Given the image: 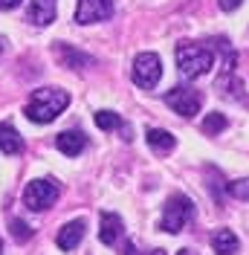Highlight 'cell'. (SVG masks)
Masks as SVG:
<instances>
[{"label": "cell", "mask_w": 249, "mask_h": 255, "mask_svg": "<svg viewBox=\"0 0 249 255\" xmlns=\"http://www.w3.org/2000/svg\"><path fill=\"white\" fill-rule=\"evenodd\" d=\"M113 15V0H78L76 6V23H99Z\"/></svg>", "instance_id": "7"}, {"label": "cell", "mask_w": 249, "mask_h": 255, "mask_svg": "<svg viewBox=\"0 0 249 255\" xmlns=\"http://www.w3.org/2000/svg\"><path fill=\"white\" fill-rule=\"evenodd\" d=\"M226 125H229V119H226L223 113H209V116L203 119V133H220Z\"/></svg>", "instance_id": "17"}, {"label": "cell", "mask_w": 249, "mask_h": 255, "mask_svg": "<svg viewBox=\"0 0 249 255\" xmlns=\"http://www.w3.org/2000/svg\"><path fill=\"white\" fill-rule=\"evenodd\" d=\"M194 215V203L188 200L186 194H174L171 200L165 203V212H162V221H159V229L162 232H171L177 235L183 226L188 223V218Z\"/></svg>", "instance_id": "3"}, {"label": "cell", "mask_w": 249, "mask_h": 255, "mask_svg": "<svg viewBox=\"0 0 249 255\" xmlns=\"http://www.w3.org/2000/svg\"><path fill=\"white\" fill-rule=\"evenodd\" d=\"M218 3H220V9H223V12H235L244 0H218Z\"/></svg>", "instance_id": "20"}, {"label": "cell", "mask_w": 249, "mask_h": 255, "mask_svg": "<svg viewBox=\"0 0 249 255\" xmlns=\"http://www.w3.org/2000/svg\"><path fill=\"white\" fill-rule=\"evenodd\" d=\"M67 105H70V93L67 90H61V87H41V90L32 93L29 105H26V116L32 122H38V125H47V122H52L55 116H61L67 111Z\"/></svg>", "instance_id": "1"}, {"label": "cell", "mask_w": 249, "mask_h": 255, "mask_svg": "<svg viewBox=\"0 0 249 255\" xmlns=\"http://www.w3.org/2000/svg\"><path fill=\"white\" fill-rule=\"evenodd\" d=\"M238 238H235V232H229V229H220L218 235L212 238V250H215V255H235L238 253Z\"/></svg>", "instance_id": "15"}, {"label": "cell", "mask_w": 249, "mask_h": 255, "mask_svg": "<svg viewBox=\"0 0 249 255\" xmlns=\"http://www.w3.org/2000/svg\"><path fill=\"white\" fill-rule=\"evenodd\" d=\"M9 229H12V235H15V241H20V244H26V241L32 238V226H29L26 221H20V218H15Z\"/></svg>", "instance_id": "18"}, {"label": "cell", "mask_w": 249, "mask_h": 255, "mask_svg": "<svg viewBox=\"0 0 249 255\" xmlns=\"http://www.w3.org/2000/svg\"><path fill=\"white\" fill-rule=\"evenodd\" d=\"M55 145H58V151H61V154L76 157V154H81V151L87 148V136H84L81 130H64V133L55 136Z\"/></svg>", "instance_id": "10"}, {"label": "cell", "mask_w": 249, "mask_h": 255, "mask_svg": "<svg viewBox=\"0 0 249 255\" xmlns=\"http://www.w3.org/2000/svg\"><path fill=\"white\" fill-rule=\"evenodd\" d=\"M0 255H3V244H0Z\"/></svg>", "instance_id": "25"}, {"label": "cell", "mask_w": 249, "mask_h": 255, "mask_svg": "<svg viewBox=\"0 0 249 255\" xmlns=\"http://www.w3.org/2000/svg\"><path fill=\"white\" fill-rule=\"evenodd\" d=\"M148 145L154 148V151H159V154H165V151H171L174 145H177V139H174V133H168V130H162V128H148Z\"/></svg>", "instance_id": "14"}, {"label": "cell", "mask_w": 249, "mask_h": 255, "mask_svg": "<svg viewBox=\"0 0 249 255\" xmlns=\"http://www.w3.org/2000/svg\"><path fill=\"white\" fill-rule=\"evenodd\" d=\"M122 218L119 215H113V212H105L102 215V229H99V241L102 244H108V247H113L116 241L122 238Z\"/></svg>", "instance_id": "11"}, {"label": "cell", "mask_w": 249, "mask_h": 255, "mask_svg": "<svg viewBox=\"0 0 249 255\" xmlns=\"http://www.w3.org/2000/svg\"><path fill=\"white\" fill-rule=\"evenodd\" d=\"M55 55H58V61H61L64 67H70V70H81V64H93L90 55L73 49L70 44H58V47H55Z\"/></svg>", "instance_id": "13"}, {"label": "cell", "mask_w": 249, "mask_h": 255, "mask_svg": "<svg viewBox=\"0 0 249 255\" xmlns=\"http://www.w3.org/2000/svg\"><path fill=\"white\" fill-rule=\"evenodd\" d=\"M23 0H0V12H9V9H15V6H20Z\"/></svg>", "instance_id": "21"}, {"label": "cell", "mask_w": 249, "mask_h": 255, "mask_svg": "<svg viewBox=\"0 0 249 255\" xmlns=\"http://www.w3.org/2000/svg\"><path fill=\"white\" fill-rule=\"evenodd\" d=\"M162 79V61L156 52H139L133 58V81L145 87V90H154Z\"/></svg>", "instance_id": "5"}, {"label": "cell", "mask_w": 249, "mask_h": 255, "mask_svg": "<svg viewBox=\"0 0 249 255\" xmlns=\"http://www.w3.org/2000/svg\"><path fill=\"white\" fill-rule=\"evenodd\" d=\"M26 20L35 23V26H49L55 20V0H32Z\"/></svg>", "instance_id": "9"}, {"label": "cell", "mask_w": 249, "mask_h": 255, "mask_svg": "<svg viewBox=\"0 0 249 255\" xmlns=\"http://www.w3.org/2000/svg\"><path fill=\"white\" fill-rule=\"evenodd\" d=\"M229 194H232L235 200H249V177L247 180H235V183H229Z\"/></svg>", "instance_id": "19"}, {"label": "cell", "mask_w": 249, "mask_h": 255, "mask_svg": "<svg viewBox=\"0 0 249 255\" xmlns=\"http://www.w3.org/2000/svg\"><path fill=\"white\" fill-rule=\"evenodd\" d=\"M58 200V183L52 180H32L23 189V203L29 212H44Z\"/></svg>", "instance_id": "4"}, {"label": "cell", "mask_w": 249, "mask_h": 255, "mask_svg": "<svg viewBox=\"0 0 249 255\" xmlns=\"http://www.w3.org/2000/svg\"><path fill=\"white\" fill-rule=\"evenodd\" d=\"M165 105L171 108L174 113H180V116H197L203 108V93L200 90H194V87H171L168 93H165Z\"/></svg>", "instance_id": "6"}, {"label": "cell", "mask_w": 249, "mask_h": 255, "mask_svg": "<svg viewBox=\"0 0 249 255\" xmlns=\"http://www.w3.org/2000/svg\"><path fill=\"white\" fill-rule=\"evenodd\" d=\"M0 151H3L6 157H17V154L23 151L20 133H17L12 125H3V122H0Z\"/></svg>", "instance_id": "12"}, {"label": "cell", "mask_w": 249, "mask_h": 255, "mask_svg": "<svg viewBox=\"0 0 249 255\" xmlns=\"http://www.w3.org/2000/svg\"><path fill=\"white\" fill-rule=\"evenodd\" d=\"M84 221H70L64 223L61 229H58V250H64V253H70V250H76L78 244H81V238H84Z\"/></svg>", "instance_id": "8"}, {"label": "cell", "mask_w": 249, "mask_h": 255, "mask_svg": "<svg viewBox=\"0 0 249 255\" xmlns=\"http://www.w3.org/2000/svg\"><path fill=\"white\" fill-rule=\"evenodd\" d=\"M177 255H194V253H191V250H180Z\"/></svg>", "instance_id": "22"}, {"label": "cell", "mask_w": 249, "mask_h": 255, "mask_svg": "<svg viewBox=\"0 0 249 255\" xmlns=\"http://www.w3.org/2000/svg\"><path fill=\"white\" fill-rule=\"evenodd\" d=\"M3 49H6V41H3V38H0V55H3Z\"/></svg>", "instance_id": "23"}, {"label": "cell", "mask_w": 249, "mask_h": 255, "mask_svg": "<svg viewBox=\"0 0 249 255\" xmlns=\"http://www.w3.org/2000/svg\"><path fill=\"white\" fill-rule=\"evenodd\" d=\"M154 255H165V253H162V250H156V253H154Z\"/></svg>", "instance_id": "24"}, {"label": "cell", "mask_w": 249, "mask_h": 255, "mask_svg": "<svg viewBox=\"0 0 249 255\" xmlns=\"http://www.w3.org/2000/svg\"><path fill=\"white\" fill-rule=\"evenodd\" d=\"M96 125L102 128V130H116V128H124L122 116L113 111H99L96 113Z\"/></svg>", "instance_id": "16"}, {"label": "cell", "mask_w": 249, "mask_h": 255, "mask_svg": "<svg viewBox=\"0 0 249 255\" xmlns=\"http://www.w3.org/2000/svg\"><path fill=\"white\" fill-rule=\"evenodd\" d=\"M212 64H215V55H212L209 47L188 44V41L177 44V67H180V73L186 79H200V76H206L212 70Z\"/></svg>", "instance_id": "2"}]
</instances>
